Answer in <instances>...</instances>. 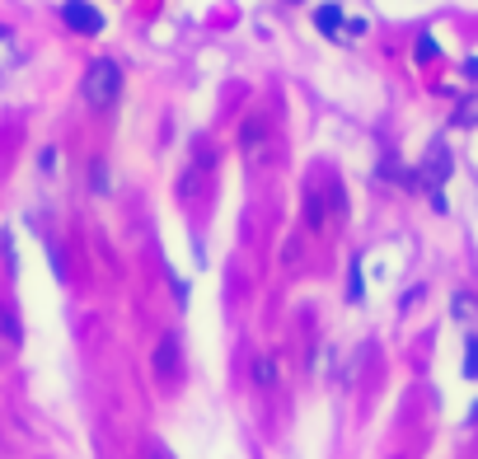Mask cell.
<instances>
[{"label": "cell", "mask_w": 478, "mask_h": 459, "mask_svg": "<svg viewBox=\"0 0 478 459\" xmlns=\"http://www.w3.org/2000/svg\"><path fill=\"white\" fill-rule=\"evenodd\" d=\"M61 19H66L75 33H85V38H94L103 29V14L90 5V0H66V5H61Z\"/></svg>", "instance_id": "7a4b0ae2"}, {"label": "cell", "mask_w": 478, "mask_h": 459, "mask_svg": "<svg viewBox=\"0 0 478 459\" xmlns=\"http://www.w3.org/2000/svg\"><path fill=\"white\" fill-rule=\"evenodd\" d=\"M465 375H469V380H478V338L465 342Z\"/></svg>", "instance_id": "8992f818"}, {"label": "cell", "mask_w": 478, "mask_h": 459, "mask_svg": "<svg viewBox=\"0 0 478 459\" xmlns=\"http://www.w3.org/2000/svg\"><path fill=\"white\" fill-rule=\"evenodd\" d=\"M254 380H258V385H277V361L263 357V361L254 366Z\"/></svg>", "instance_id": "5b68a950"}, {"label": "cell", "mask_w": 478, "mask_h": 459, "mask_svg": "<svg viewBox=\"0 0 478 459\" xmlns=\"http://www.w3.org/2000/svg\"><path fill=\"white\" fill-rule=\"evenodd\" d=\"M418 61H436V38H431V33L418 38Z\"/></svg>", "instance_id": "52a82bcc"}, {"label": "cell", "mask_w": 478, "mask_h": 459, "mask_svg": "<svg viewBox=\"0 0 478 459\" xmlns=\"http://www.w3.org/2000/svg\"><path fill=\"white\" fill-rule=\"evenodd\" d=\"M5 38H10V29H5V24H0V43H5Z\"/></svg>", "instance_id": "4fadbf2b"}, {"label": "cell", "mask_w": 478, "mask_h": 459, "mask_svg": "<svg viewBox=\"0 0 478 459\" xmlns=\"http://www.w3.org/2000/svg\"><path fill=\"white\" fill-rule=\"evenodd\" d=\"M347 296H352V300H361V267H357V263H352V281H347Z\"/></svg>", "instance_id": "9c48e42d"}, {"label": "cell", "mask_w": 478, "mask_h": 459, "mask_svg": "<svg viewBox=\"0 0 478 459\" xmlns=\"http://www.w3.org/2000/svg\"><path fill=\"white\" fill-rule=\"evenodd\" d=\"M474 117H478V103H469V108H460V127H469Z\"/></svg>", "instance_id": "8fae6325"}, {"label": "cell", "mask_w": 478, "mask_h": 459, "mask_svg": "<svg viewBox=\"0 0 478 459\" xmlns=\"http://www.w3.org/2000/svg\"><path fill=\"white\" fill-rule=\"evenodd\" d=\"M455 319H474V300L469 296H455Z\"/></svg>", "instance_id": "ba28073f"}, {"label": "cell", "mask_w": 478, "mask_h": 459, "mask_svg": "<svg viewBox=\"0 0 478 459\" xmlns=\"http://www.w3.org/2000/svg\"><path fill=\"white\" fill-rule=\"evenodd\" d=\"M80 94H85L90 108H113L117 94H122V66L113 56H99L94 66L85 71V85H80Z\"/></svg>", "instance_id": "6da1fadb"}, {"label": "cell", "mask_w": 478, "mask_h": 459, "mask_svg": "<svg viewBox=\"0 0 478 459\" xmlns=\"http://www.w3.org/2000/svg\"><path fill=\"white\" fill-rule=\"evenodd\" d=\"M145 459H174V455L164 450V446H151V450H145Z\"/></svg>", "instance_id": "7c38bea8"}, {"label": "cell", "mask_w": 478, "mask_h": 459, "mask_svg": "<svg viewBox=\"0 0 478 459\" xmlns=\"http://www.w3.org/2000/svg\"><path fill=\"white\" fill-rule=\"evenodd\" d=\"M94 187H99V193H103V187H109V174H103V160L94 164Z\"/></svg>", "instance_id": "30bf717a"}, {"label": "cell", "mask_w": 478, "mask_h": 459, "mask_svg": "<svg viewBox=\"0 0 478 459\" xmlns=\"http://www.w3.org/2000/svg\"><path fill=\"white\" fill-rule=\"evenodd\" d=\"M315 24H319L324 38H338L343 33V5H319L315 10Z\"/></svg>", "instance_id": "277c9868"}, {"label": "cell", "mask_w": 478, "mask_h": 459, "mask_svg": "<svg viewBox=\"0 0 478 459\" xmlns=\"http://www.w3.org/2000/svg\"><path fill=\"white\" fill-rule=\"evenodd\" d=\"M155 375H160V380H174V375H178V338H174V333H164L160 347H155Z\"/></svg>", "instance_id": "3957f363"}]
</instances>
